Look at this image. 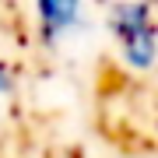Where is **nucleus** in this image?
Instances as JSON below:
<instances>
[{"mask_svg":"<svg viewBox=\"0 0 158 158\" xmlns=\"http://www.w3.org/2000/svg\"><path fill=\"white\" fill-rule=\"evenodd\" d=\"M106 32L113 35L119 63L130 74H148L158 67L155 4H113V7H106Z\"/></svg>","mask_w":158,"mask_h":158,"instance_id":"1","label":"nucleus"},{"mask_svg":"<svg viewBox=\"0 0 158 158\" xmlns=\"http://www.w3.org/2000/svg\"><path fill=\"white\" fill-rule=\"evenodd\" d=\"M14 88H18V74H14V67H11L7 60H0V98H11Z\"/></svg>","mask_w":158,"mask_h":158,"instance_id":"3","label":"nucleus"},{"mask_svg":"<svg viewBox=\"0 0 158 158\" xmlns=\"http://www.w3.org/2000/svg\"><path fill=\"white\" fill-rule=\"evenodd\" d=\"M155 18H158V4H155Z\"/></svg>","mask_w":158,"mask_h":158,"instance_id":"4","label":"nucleus"},{"mask_svg":"<svg viewBox=\"0 0 158 158\" xmlns=\"http://www.w3.org/2000/svg\"><path fill=\"white\" fill-rule=\"evenodd\" d=\"M85 7L74 0H42L35 4V32L46 49H56L63 39H70L74 32L85 25Z\"/></svg>","mask_w":158,"mask_h":158,"instance_id":"2","label":"nucleus"}]
</instances>
